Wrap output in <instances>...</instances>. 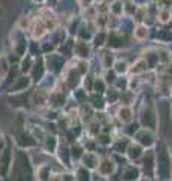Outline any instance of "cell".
I'll use <instances>...</instances> for the list:
<instances>
[{
    "label": "cell",
    "mask_w": 172,
    "mask_h": 181,
    "mask_svg": "<svg viewBox=\"0 0 172 181\" xmlns=\"http://www.w3.org/2000/svg\"><path fill=\"white\" fill-rule=\"evenodd\" d=\"M157 173H159V178L160 180H166L169 178V173H171V157L168 153V148L162 147L157 155Z\"/></svg>",
    "instance_id": "1"
},
{
    "label": "cell",
    "mask_w": 172,
    "mask_h": 181,
    "mask_svg": "<svg viewBox=\"0 0 172 181\" xmlns=\"http://www.w3.org/2000/svg\"><path fill=\"white\" fill-rule=\"evenodd\" d=\"M155 122H157V116H155V110L149 106L144 109V112L140 115V124L146 127V128H154L155 127Z\"/></svg>",
    "instance_id": "2"
},
{
    "label": "cell",
    "mask_w": 172,
    "mask_h": 181,
    "mask_svg": "<svg viewBox=\"0 0 172 181\" xmlns=\"http://www.w3.org/2000/svg\"><path fill=\"white\" fill-rule=\"evenodd\" d=\"M139 145L142 147H151L154 143V134L149 131V130H140L138 134H136Z\"/></svg>",
    "instance_id": "3"
},
{
    "label": "cell",
    "mask_w": 172,
    "mask_h": 181,
    "mask_svg": "<svg viewBox=\"0 0 172 181\" xmlns=\"http://www.w3.org/2000/svg\"><path fill=\"white\" fill-rule=\"evenodd\" d=\"M144 59H145L148 68H155L159 60H160V56H159V52L154 50V48H148L145 53H144Z\"/></svg>",
    "instance_id": "4"
},
{
    "label": "cell",
    "mask_w": 172,
    "mask_h": 181,
    "mask_svg": "<svg viewBox=\"0 0 172 181\" xmlns=\"http://www.w3.org/2000/svg\"><path fill=\"white\" fill-rule=\"evenodd\" d=\"M148 35H149V29L145 24H138L133 29V36H134L136 41H145L148 38Z\"/></svg>",
    "instance_id": "5"
},
{
    "label": "cell",
    "mask_w": 172,
    "mask_h": 181,
    "mask_svg": "<svg viewBox=\"0 0 172 181\" xmlns=\"http://www.w3.org/2000/svg\"><path fill=\"white\" fill-rule=\"evenodd\" d=\"M107 44H109L112 48H119V47H122V44H124V36H122V33H119V32H112V33L107 36Z\"/></svg>",
    "instance_id": "6"
},
{
    "label": "cell",
    "mask_w": 172,
    "mask_h": 181,
    "mask_svg": "<svg viewBox=\"0 0 172 181\" xmlns=\"http://www.w3.org/2000/svg\"><path fill=\"white\" fill-rule=\"evenodd\" d=\"M130 73L133 74V76H139V74H142V73H145L146 69H148V65H146V62L144 58H140L138 59L131 67H130Z\"/></svg>",
    "instance_id": "7"
},
{
    "label": "cell",
    "mask_w": 172,
    "mask_h": 181,
    "mask_svg": "<svg viewBox=\"0 0 172 181\" xmlns=\"http://www.w3.org/2000/svg\"><path fill=\"white\" fill-rule=\"evenodd\" d=\"M144 168H145V172L148 177H151L153 172H154V154L153 151H148L145 154V158H144Z\"/></svg>",
    "instance_id": "8"
},
{
    "label": "cell",
    "mask_w": 172,
    "mask_h": 181,
    "mask_svg": "<svg viewBox=\"0 0 172 181\" xmlns=\"http://www.w3.org/2000/svg\"><path fill=\"white\" fill-rule=\"evenodd\" d=\"M118 116H119V119L122 122H130V121L133 119V110H131V107L122 106L119 109V112H118Z\"/></svg>",
    "instance_id": "9"
},
{
    "label": "cell",
    "mask_w": 172,
    "mask_h": 181,
    "mask_svg": "<svg viewBox=\"0 0 172 181\" xmlns=\"http://www.w3.org/2000/svg\"><path fill=\"white\" fill-rule=\"evenodd\" d=\"M47 62H48V68H52L53 71H59L60 67L63 65V60H62V58H60V56H58V54H52V56L47 59Z\"/></svg>",
    "instance_id": "10"
},
{
    "label": "cell",
    "mask_w": 172,
    "mask_h": 181,
    "mask_svg": "<svg viewBox=\"0 0 172 181\" xmlns=\"http://www.w3.org/2000/svg\"><path fill=\"white\" fill-rule=\"evenodd\" d=\"M110 12H112L115 17H119L124 14V3H122V0H113L112 3H110Z\"/></svg>",
    "instance_id": "11"
},
{
    "label": "cell",
    "mask_w": 172,
    "mask_h": 181,
    "mask_svg": "<svg viewBox=\"0 0 172 181\" xmlns=\"http://www.w3.org/2000/svg\"><path fill=\"white\" fill-rule=\"evenodd\" d=\"M127 154H129V157L131 160H136V158L140 157V154H142V145H139V143H131V145H129Z\"/></svg>",
    "instance_id": "12"
},
{
    "label": "cell",
    "mask_w": 172,
    "mask_h": 181,
    "mask_svg": "<svg viewBox=\"0 0 172 181\" xmlns=\"http://www.w3.org/2000/svg\"><path fill=\"white\" fill-rule=\"evenodd\" d=\"M113 168H115V164H113V162L110 160V158H106V160H103L101 163H100V172L103 173V175H110L113 171Z\"/></svg>",
    "instance_id": "13"
},
{
    "label": "cell",
    "mask_w": 172,
    "mask_h": 181,
    "mask_svg": "<svg viewBox=\"0 0 172 181\" xmlns=\"http://www.w3.org/2000/svg\"><path fill=\"white\" fill-rule=\"evenodd\" d=\"M157 20L162 23V24H168L169 21L172 20V12L171 9H162L159 11V14H157Z\"/></svg>",
    "instance_id": "14"
},
{
    "label": "cell",
    "mask_w": 172,
    "mask_h": 181,
    "mask_svg": "<svg viewBox=\"0 0 172 181\" xmlns=\"http://www.w3.org/2000/svg\"><path fill=\"white\" fill-rule=\"evenodd\" d=\"M76 52H77V54L80 58H88L91 48H89V45H88L85 41H78L77 45H76Z\"/></svg>",
    "instance_id": "15"
},
{
    "label": "cell",
    "mask_w": 172,
    "mask_h": 181,
    "mask_svg": "<svg viewBox=\"0 0 172 181\" xmlns=\"http://www.w3.org/2000/svg\"><path fill=\"white\" fill-rule=\"evenodd\" d=\"M139 177V169L134 166H129L124 172V180L125 181H134Z\"/></svg>",
    "instance_id": "16"
},
{
    "label": "cell",
    "mask_w": 172,
    "mask_h": 181,
    "mask_svg": "<svg viewBox=\"0 0 172 181\" xmlns=\"http://www.w3.org/2000/svg\"><path fill=\"white\" fill-rule=\"evenodd\" d=\"M113 71L116 73V74H125L127 71H129V63L125 62V60H116L115 63H113Z\"/></svg>",
    "instance_id": "17"
},
{
    "label": "cell",
    "mask_w": 172,
    "mask_h": 181,
    "mask_svg": "<svg viewBox=\"0 0 172 181\" xmlns=\"http://www.w3.org/2000/svg\"><path fill=\"white\" fill-rule=\"evenodd\" d=\"M157 38H159L160 41L169 43V41L172 39V30H169V29H162V30L157 33Z\"/></svg>",
    "instance_id": "18"
},
{
    "label": "cell",
    "mask_w": 172,
    "mask_h": 181,
    "mask_svg": "<svg viewBox=\"0 0 172 181\" xmlns=\"http://www.w3.org/2000/svg\"><path fill=\"white\" fill-rule=\"evenodd\" d=\"M83 162L88 168H95L97 166V157L94 154H91V153H88L86 155H83Z\"/></svg>",
    "instance_id": "19"
},
{
    "label": "cell",
    "mask_w": 172,
    "mask_h": 181,
    "mask_svg": "<svg viewBox=\"0 0 172 181\" xmlns=\"http://www.w3.org/2000/svg\"><path fill=\"white\" fill-rule=\"evenodd\" d=\"M127 148H129V139H122V140L115 143V151L116 153H125Z\"/></svg>",
    "instance_id": "20"
},
{
    "label": "cell",
    "mask_w": 172,
    "mask_h": 181,
    "mask_svg": "<svg viewBox=\"0 0 172 181\" xmlns=\"http://www.w3.org/2000/svg\"><path fill=\"white\" fill-rule=\"evenodd\" d=\"M94 91L98 92V94H103L104 91H106V82H104L103 78H97L94 82Z\"/></svg>",
    "instance_id": "21"
},
{
    "label": "cell",
    "mask_w": 172,
    "mask_h": 181,
    "mask_svg": "<svg viewBox=\"0 0 172 181\" xmlns=\"http://www.w3.org/2000/svg\"><path fill=\"white\" fill-rule=\"evenodd\" d=\"M44 30H45L44 23L38 21V23L33 26V36H35V38H41V36H43V33H44Z\"/></svg>",
    "instance_id": "22"
},
{
    "label": "cell",
    "mask_w": 172,
    "mask_h": 181,
    "mask_svg": "<svg viewBox=\"0 0 172 181\" xmlns=\"http://www.w3.org/2000/svg\"><path fill=\"white\" fill-rule=\"evenodd\" d=\"M29 83H30L29 77H21L20 80H18L17 85H14L12 91H20V89H23V88H27V86H29Z\"/></svg>",
    "instance_id": "23"
},
{
    "label": "cell",
    "mask_w": 172,
    "mask_h": 181,
    "mask_svg": "<svg viewBox=\"0 0 172 181\" xmlns=\"http://www.w3.org/2000/svg\"><path fill=\"white\" fill-rule=\"evenodd\" d=\"M133 97H134V94H133V91H125V92H122V95H121V101L125 104H130L131 103V100H133Z\"/></svg>",
    "instance_id": "24"
},
{
    "label": "cell",
    "mask_w": 172,
    "mask_h": 181,
    "mask_svg": "<svg viewBox=\"0 0 172 181\" xmlns=\"http://www.w3.org/2000/svg\"><path fill=\"white\" fill-rule=\"evenodd\" d=\"M136 11H138V8H136V5H133V3H127V5H124V12H125L129 17L134 15V14H136Z\"/></svg>",
    "instance_id": "25"
},
{
    "label": "cell",
    "mask_w": 172,
    "mask_h": 181,
    "mask_svg": "<svg viewBox=\"0 0 172 181\" xmlns=\"http://www.w3.org/2000/svg\"><path fill=\"white\" fill-rule=\"evenodd\" d=\"M104 82H106V83H113V82H116V73H115V71H107L106 76H104Z\"/></svg>",
    "instance_id": "26"
},
{
    "label": "cell",
    "mask_w": 172,
    "mask_h": 181,
    "mask_svg": "<svg viewBox=\"0 0 172 181\" xmlns=\"http://www.w3.org/2000/svg\"><path fill=\"white\" fill-rule=\"evenodd\" d=\"M104 41H106V33H103V32H101V33H98L94 38V44L97 45V47H101V45L104 44Z\"/></svg>",
    "instance_id": "27"
},
{
    "label": "cell",
    "mask_w": 172,
    "mask_h": 181,
    "mask_svg": "<svg viewBox=\"0 0 172 181\" xmlns=\"http://www.w3.org/2000/svg\"><path fill=\"white\" fill-rule=\"evenodd\" d=\"M138 130H139V125H138V124H130L129 127L125 128V133H127L129 136H133V134H134Z\"/></svg>",
    "instance_id": "28"
},
{
    "label": "cell",
    "mask_w": 172,
    "mask_h": 181,
    "mask_svg": "<svg viewBox=\"0 0 172 181\" xmlns=\"http://www.w3.org/2000/svg\"><path fill=\"white\" fill-rule=\"evenodd\" d=\"M78 180L80 181H88L89 180V172L86 171V169H78Z\"/></svg>",
    "instance_id": "29"
},
{
    "label": "cell",
    "mask_w": 172,
    "mask_h": 181,
    "mask_svg": "<svg viewBox=\"0 0 172 181\" xmlns=\"http://www.w3.org/2000/svg\"><path fill=\"white\" fill-rule=\"evenodd\" d=\"M47 172H48V169H47L45 166H43V168L39 169V173H41V175H39V180H41V181H47V180H48Z\"/></svg>",
    "instance_id": "30"
},
{
    "label": "cell",
    "mask_w": 172,
    "mask_h": 181,
    "mask_svg": "<svg viewBox=\"0 0 172 181\" xmlns=\"http://www.w3.org/2000/svg\"><path fill=\"white\" fill-rule=\"evenodd\" d=\"M159 5L162 9H172V0H159Z\"/></svg>",
    "instance_id": "31"
},
{
    "label": "cell",
    "mask_w": 172,
    "mask_h": 181,
    "mask_svg": "<svg viewBox=\"0 0 172 181\" xmlns=\"http://www.w3.org/2000/svg\"><path fill=\"white\" fill-rule=\"evenodd\" d=\"M116 85H118V88H119V89H122V91H125V88H129V82H127V80H118V78H116Z\"/></svg>",
    "instance_id": "32"
},
{
    "label": "cell",
    "mask_w": 172,
    "mask_h": 181,
    "mask_svg": "<svg viewBox=\"0 0 172 181\" xmlns=\"http://www.w3.org/2000/svg\"><path fill=\"white\" fill-rule=\"evenodd\" d=\"M118 97H119V95H118L116 91H109V92H107V98H109V101H116V100H118Z\"/></svg>",
    "instance_id": "33"
},
{
    "label": "cell",
    "mask_w": 172,
    "mask_h": 181,
    "mask_svg": "<svg viewBox=\"0 0 172 181\" xmlns=\"http://www.w3.org/2000/svg\"><path fill=\"white\" fill-rule=\"evenodd\" d=\"M138 86H139L138 77H133V80H130V82H129V88L131 89V91H134V89H136Z\"/></svg>",
    "instance_id": "34"
},
{
    "label": "cell",
    "mask_w": 172,
    "mask_h": 181,
    "mask_svg": "<svg viewBox=\"0 0 172 181\" xmlns=\"http://www.w3.org/2000/svg\"><path fill=\"white\" fill-rule=\"evenodd\" d=\"M80 155H82V148L78 147V145L73 147V157H74V158H78Z\"/></svg>",
    "instance_id": "35"
},
{
    "label": "cell",
    "mask_w": 172,
    "mask_h": 181,
    "mask_svg": "<svg viewBox=\"0 0 172 181\" xmlns=\"http://www.w3.org/2000/svg\"><path fill=\"white\" fill-rule=\"evenodd\" d=\"M86 71H88V63H86L85 60H83V62H80V67H78V73H80V74H85Z\"/></svg>",
    "instance_id": "36"
},
{
    "label": "cell",
    "mask_w": 172,
    "mask_h": 181,
    "mask_svg": "<svg viewBox=\"0 0 172 181\" xmlns=\"http://www.w3.org/2000/svg\"><path fill=\"white\" fill-rule=\"evenodd\" d=\"M94 106L95 107H98V109H103V100H101V98H100V97H98V98H94Z\"/></svg>",
    "instance_id": "37"
},
{
    "label": "cell",
    "mask_w": 172,
    "mask_h": 181,
    "mask_svg": "<svg viewBox=\"0 0 172 181\" xmlns=\"http://www.w3.org/2000/svg\"><path fill=\"white\" fill-rule=\"evenodd\" d=\"M54 145H56V142H54V139L53 138H50L48 139V142H47V148H48V149H54Z\"/></svg>",
    "instance_id": "38"
},
{
    "label": "cell",
    "mask_w": 172,
    "mask_h": 181,
    "mask_svg": "<svg viewBox=\"0 0 172 181\" xmlns=\"http://www.w3.org/2000/svg\"><path fill=\"white\" fill-rule=\"evenodd\" d=\"M29 65H30V59L24 60V62H23V67H21V69H23V71H24V73H26V71H29V68H30V67H29Z\"/></svg>",
    "instance_id": "39"
},
{
    "label": "cell",
    "mask_w": 172,
    "mask_h": 181,
    "mask_svg": "<svg viewBox=\"0 0 172 181\" xmlns=\"http://www.w3.org/2000/svg\"><path fill=\"white\" fill-rule=\"evenodd\" d=\"M100 142H101V143H109L110 139H109V136H101V138H100Z\"/></svg>",
    "instance_id": "40"
},
{
    "label": "cell",
    "mask_w": 172,
    "mask_h": 181,
    "mask_svg": "<svg viewBox=\"0 0 172 181\" xmlns=\"http://www.w3.org/2000/svg\"><path fill=\"white\" fill-rule=\"evenodd\" d=\"M110 63H112V58H109V56H106V63H104V65H106V67L109 68V67H110Z\"/></svg>",
    "instance_id": "41"
},
{
    "label": "cell",
    "mask_w": 172,
    "mask_h": 181,
    "mask_svg": "<svg viewBox=\"0 0 172 181\" xmlns=\"http://www.w3.org/2000/svg\"><path fill=\"white\" fill-rule=\"evenodd\" d=\"M2 148H3V140L0 139V151H2Z\"/></svg>",
    "instance_id": "42"
},
{
    "label": "cell",
    "mask_w": 172,
    "mask_h": 181,
    "mask_svg": "<svg viewBox=\"0 0 172 181\" xmlns=\"http://www.w3.org/2000/svg\"><path fill=\"white\" fill-rule=\"evenodd\" d=\"M169 86H171V89H172V77H171V82H169Z\"/></svg>",
    "instance_id": "43"
},
{
    "label": "cell",
    "mask_w": 172,
    "mask_h": 181,
    "mask_svg": "<svg viewBox=\"0 0 172 181\" xmlns=\"http://www.w3.org/2000/svg\"><path fill=\"white\" fill-rule=\"evenodd\" d=\"M50 2H52V3H54V2H56V0H50Z\"/></svg>",
    "instance_id": "44"
},
{
    "label": "cell",
    "mask_w": 172,
    "mask_h": 181,
    "mask_svg": "<svg viewBox=\"0 0 172 181\" xmlns=\"http://www.w3.org/2000/svg\"><path fill=\"white\" fill-rule=\"evenodd\" d=\"M142 181H149V180H142Z\"/></svg>",
    "instance_id": "45"
},
{
    "label": "cell",
    "mask_w": 172,
    "mask_h": 181,
    "mask_svg": "<svg viewBox=\"0 0 172 181\" xmlns=\"http://www.w3.org/2000/svg\"><path fill=\"white\" fill-rule=\"evenodd\" d=\"M171 115H172V107H171Z\"/></svg>",
    "instance_id": "46"
},
{
    "label": "cell",
    "mask_w": 172,
    "mask_h": 181,
    "mask_svg": "<svg viewBox=\"0 0 172 181\" xmlns=\"http://www.w3.org/2000/svg\"><path fill=\"white\" fill-rule=\"evenodd\" d=\"M38 2H41V0H38Z\"/></svg>",
    "instance_id": "47"
},
{
    "label": "cell",
    "mask_w": 172,
    "mask_h": 181,
    "mask_svg": "<svg viewBox=\"0 0 172 181\" xmlns=\"http://www.w3.org/2000/svg\"><path fill=\"white\" fill-rule=\"evenodd\" d=\"M171 12H172V9H171Z\"/></svg>",
    "instance_id": "48"
}]
</instances>
